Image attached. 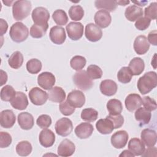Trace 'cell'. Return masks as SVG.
Returning <instances> with one entry per match:
<instances>
[{
  "label": "cell",
  "mask_w": 157,
  "mask_h": 157,
  "mask_svg": "<svg viewBox=\"0 0 157 157\" xmlns=\"http://www.w3.org/2000/svg\"><path fill=\"white\" fill-rule=\"evenodd\" d=\"M137 86L142 94L148 93L157 86L156 73L153 71L146 72L139 78Z\"/></svg>",
  "instance_id": "1"
},
{
  "label": "cell",
  "mask_w": 157,
  "mask_h": 157,
  "mask_svg": "<svg viewBox=\"0 0 157 157\" xmlns=\"http://www.w3.org/2000/svg\"><path fill=\"white\" fill-rule=\"evenodd\" d=\"M31 3L29 1L20 0L14 2L12 6L13 17L15 20H22L26 18L31 10Z\"/></svg>",
  "instance_id": "2"
},
{
  "label": "cell",
  "mask_w": 157,
  "mask_h": 157,
  "mask_svg": "<svg viewBox=\"0 0 157 157\" xmlns=\"http://www.w3.org/2000/svg\"><path fill=\"white\" fill-rule=\"evenodd\" d=\"M9 35L13 41L20 43L25 41L28 38L29 30L23 23L16 22L10 27Z\"/></svg>",
  "instance_id": "3"
},
{
  "label": "cell",
  "mask_w": 157,
  "mask_h": 157,
  "mask_svg": "<svg viewBox=\"0 0 157 157\" xmlns=\"http://www.w3.org/2000/svg\"><path fill=\"white\" fill-rule=\"evenodd\" d=\"M73 81L77 88L83 91L91 89L94 85L92 79L90 78L84 70L75 72L73 77Z\"/></svg>",
  "instance_id": "4"
},
{
  "label": "cell",
  "mask_w": 157,
  "mask_h": 157,
  "mask_svg": "<svg viewBox=\"0 0 157 157\" xmlns=\"http://www.w3.org/2000/svg\"><path fill=\"white\" fill-rule=\"evenodd\" d=\"M32 19L34 24L39 25H47L50 18V13L48 10L44 7L35 8L31 14Z\"/></svg>",
  "instance_id": "5"
},
{
  "label": "cell",
  "mask_w": 157,
  "mask_h": 157,
  "mask_svg": "<svg viewBox=\"0 0 157 157\" xmlns=\"http://www.w3.org/2000/svg\"><path fill=\"white\" fill-rule=\"evenodd\" d=\"M56 132L59 136L66 137L71 134L73 129V124L68 118H61L58 120L55 125Z\"/></svg>",
  "instance_id": "6"
},
{
  "label": "cell",
  "mask_w": 157,
  "mask_h": 157,
  "mask_svg": "<svg viewBox=\"0 0 157 157\" xmlns=\"http://www.w3.org/2000/svg\"><path fill=\"white\" fill-rule=\"evenodd\" d=\"M29 98L33 104L42 105L48 99V94L38 87H34L29 92Z\"/></svg>",
  "instance_id": "7"
},
{
  "label": "cell",
  "mask_w": 157,
  "mask_h": 157,
  "mask_svg": "<svg viewBox=\"0 0 157 157\" xmlns=\"http://www.w3.org/2000/svg\"><path fill=\"white\" fill-rule=\"evenodd\" d=\"M69 37L73 40L80 39L83 34V25L80 22H70L66 26Z\"/></svg>",
  "instance_id": "8"
},
{
  "label": "cell",
  "mask_w": 157,
  "mask_h": 157,
  "mask_svg": "<svg viewBox=\"0 0 157 157\" xmlns=\"http://www.w3.org/2000/svg\"><path fill=\"white\" fill-rule=\"evenodd\" d=\"M66 101L73 107L80 108L85 104V96L81 91L74 90L68 94Z\"/></svg>",
  "instance_id": "9"
},
{
  "label": "cell",
  "mask_w": 157,
  "mask_h": 157,
  "mask_svg": "<svg viewBox=\"0 0 157 157\" xmlns=\"http://www.w3.org/2000/svg\"><path fill=\"white\" fill-rule=\"evenodd\" d=\"M86 38L93 42L99 40L102 36L101 29L96 25L90 23L86 25L85 30Z\"/></svg>",
  "instance_id": "10"
},
{
  "label": "cell",
  "mask_w": 157,
  "mask_h": 157,
  "mask_svg": "<svg viewBox=\"0 0 157 157\" xmlns=\"http://www.w3.org/2000/svg\"><path fill=\"white\" fill-rule=\"evenodd\" d=\"M55 81V75L49 72H42L37 77L38 85L41 88L47 90H49L53 88Z\"/></svg>",
  "instance_id": "11"
},
{
  "label": "cell",
  "mask_w": 157,
  "mask_h": 157,
  "mask_svg": "<svg viewBox=\"0 0 157 157\" xmlns=\"http://www.w3.org/2000/svg\"><path fill=\"white\" fill-rule=\"evenodd\" d=\"M129 136L128 132L124 130H120L115 132L111 137V144L115 148H122L124 147L128 142Z\"/></svg>",
  "instance_id": "12"
},
{
  "label": "cell",
  "mask_w": 157,
  "mask_h": 157,
  "mask_svg": "<svg viewBox=\"0 0 157 157\" xmlns=\"http://www.w3.org/2000/svg\"><path fill=\"white\" fill-rule=\"evenodd\" d=\"M49 36L52 42L57 45L63 44L66 38L64 29L59 26H54L50 29Z\"/></svg>",
  "instance_id": "13"
},
{
  "label": "cell",
  "mask_w": 157,
  "mask_h": 157,
  "mask_svg": "<svg viewBox=\"0 0 157 157\" xmlns=\"http://www.w3.org/2000/svg\"><path fill=\"white\" fill-rule=\"evenodd\" d=\"M94 20L97 26L102 28H105L109 26L110 24L112 17L108 11L99 10L95 13Z\"/></svg>",
  "instance_id": "14"
},
{
  "label": "cell",
  "mask_w": 157,
  "mask_h": 157,
  "mask_svg": "<svg viewBox=\"0 0 157 157\" xmlns=\"http://www.w3.org/2000/svg\"><path fill=\"white\" fill-rule=\"evenodd\" d=\"M75 150L74 144L70 140L64 139L59 145L57 150L58 155L61 156L67 157L74 154Z\"/></svg>",
  "instance_id": "15"
},
{
  "label": "cell",
  "mask_w": 157,
  "mask_h": 157,
  "mask_svg": "<svg viewBox=\"0 0 157 157\" xmlns=\"http://www.w3.org/2000/svg\"><path fill=\"white\" fill-rule=\"evenodd\" d=\"M39 140L42 146L45 148L50 147L55 143V136L52 130L45 128L40 131Z\"/></svg>",
  "instance_id": "16"
},
{
  "label": "cell",
  "mask_w": 157,
  "mask_h": 157,
  "mask_svg": "<svg viewBox=\"0 0 157 157\" xmlns=\"http://www.w3.org/2000/svg\"><path fill=\"white\" fill-rule=\"evenodd\" d=\"M124 103L128 111L134 112L141 106L142 104V100L139 94L131 93L127 96Z\"/></svg>",
  "instance_id": "17"
},
{
  "label": "cell",
  "mask_w": 157,
  "mask_h": 157,
  "mask_svg": "<svg viewBox=\"0 0 157 157\" xmlns=\"http://www.w3.org/2000/svg\"><path fill=\"white\" fill-rule=\"evenodd\" d=\"M94 131L93 126L90 123H81L75 128V135L80 139H85L90 137Z\"/></svg>",
  "instance_id": "18"
},
{
  "label": "cell",
  "mask_w": 157,
  "mask_h": 157,
  "mask_svg": "<svg viewBox=\"0 0 157 157\" xmlns=\"http://www.w3.org/2000/svg\"><path fill=\"white\" fill-rule=\"evenodd\" d=\"M11 105L15 109L22 110L28 105V100L26 95L23 92L17 91L15 97L10 101Z\"/></svg>",
  "instance_id": "19"
},
{
  "label": "cell",
  "mask_w": 157,
  "mask_h": 157,
  "mask_svg": "<svg viewBox=\"0 0 157 157\" xmlns=\"http://www.w3.org/2000/svg\"><path fill=\"white\" fill-rule=\"evenodd\" d=\"M15 120V115L11 110H4L0 113V124L2 128H12L14 125Z\"/></svg>",
  "instance_id": "20"
},
{
  "label": "cell",
  "mask_w": 157,
  "mask_h": 157,
  "mask_svg": "<svg viewBox=\"0 0 157 157\" xmlns=\"http://www.w3.org/2000/svg\"><path fill=\"white\" fill-rule=\"evenodd\" d=\"M134 49L138 55H144L146 53L150 48V44L147 38L145 36H137L134 42Z\"/></svg>",
  "instance_id": "21"
},
{
  "label": "cell",
  "mask_w": 157,
  "mask_h": 157,
  "mask_svg": "<svg viewBox=\"0 0 157 157\" xmlns=\"http://www.w3.org/2000/svg\"><path fill=\"white\" fill-rule=\"evenodd\" d=\"M18 123L20 128L25 130L31 129L34 124L33 116L27 112H21L18 115Z\"/></svg>",
  "instance_id": "22"
},
{
  "label": "cell",
  "mask_w": 157,
  "mask_h": 157,
  "mask_svg": "<svg viewBox=\"0 0 157 157\" xmlns=\"http://www.w3.org/2000/svg\"><path fill=\"white\" fill-rule=\"evenodd\" d=\"M101 92L107 96H111L114 95L117 91V85L115 82L110 80H102L99 86Z\"/></svg>",
  "instance_id": "23"
},
{
  "label": "cell",
  "mask_w": 157,
  "mask_h": 157,
  "mask_svg": "<svg viewBox=\"0 0 157 157\" xmlns=\"http://www.w3.org/2000/svg\"><path fill=\"white\" fill-rule=\"evenodd\" d=\"M142 142L147 147H153L156 143V132L155 130L147 128L142 130L140 134Z\"/></svg>",
  "instance_id": "24"
},
{
  "label": "cell",
  "mask_w": 157,
  "mask_h": 157,
  "mask_svg": "<svg viewBox=\"0 0 157 157\" xmlns=\"http://www.w3.org/2000/svg\"><path fill=\"white\" fill-rule=\"evenodd\" d=\"M96 128L102 134H110L115 129L113 122L107 117L99 120L96 123Z\"/></svg>",
  "instance_id": "25"
},
{
  "label": "cell",
  "mask_w": 157,
  "mask_h": 157,
  "mask_svg": "<svg viewBox=\"0 0 157 157\" xmlns=\"http://www.w3.org/2000/svg\"><path fill=\"white\" fill-rule=\"evenodd\" d=\"M48 99L54 102L60 103L66 98V93L64 90L59 86H54L48 90Z\"/></svg>",
  "instance_id": "26"
},
{
  "label": "cell",
  "mask_w": 157,
  "mask_h": 157,
  "mask_svg": "<svg viewBox=\"0 0 157 157\" xmlns=\"http://www.w3.org/2000/svg\"><path fill=\"white\" fill-rule=\"evenodd\" d=\"M143 9L136 5L128 7L124 12L125 17L130 21H135L143 15Z\"/></svg>",
  "instance_id": "27"
},
{
  "label": "cell",
  "mask_w": 157,
  "mask_h": 157,
  "mask_svg": "<svg viewBox=\"0 0 157 157\" xmlns=\"http://www.w3.org/2000/svg\"><path fill=\"white\" fill-rule=\"evenodd\" d=\"M128 68L131 71L132 75H139L144 70V61L139 57H135L129 62Z\"/></svg>",
  "instance_id": "28"
},
{
  "label": "cell",
  "mask_w": 157,
  "mask_h": 157,
  "mask_svg": "<svg viewBox=\"0 0 157 157\" xmlns=\"http://www.w3.org/2000/svg\"><path fill=\"white\" fill-rule=\"evenodd\" d=\"M128 149L135 156H140L145 151V145L139 139L132 138L128 143Z\"/></svg>",
  "instance_id": "29"
},
{
  "label": "cell",
  "mask_w": 157,
  "mask_h": 157,
  "mask_svg": "<svg viewBox=\"0 0 157 157\" xmlns=\"http://www.w3.org/2000/svg\"><path fill=\"white\" fill-rule=\"evenodd\" d=\"M135 118L137 121L141 123L142 124H148L151 117V112L145 109L144 107L138 108L134 113Z\"/></svg>",
  "instance_id": "30"
},
{
  "label": "cell",
  "mask_w": 157,
  "mask_h": 157,
  "mask_svg": "<svg viewBox=\"0 0 157 157\" xmlns=\"http://www.w3.org/2000/svg\"><path fill=\"white\" fill-rule=\"evenodd\" d=\"M94 5L97 9L105 10L109 12L114 11L117 9L118 4L117 1L96 0L94 2Z\"/></svg>",
  "instance_id": "31"
},
{
  "label": "cell",
  "mask_w": 157,
  "mask_h": 157,
  "mask_svg": "<svg viewBox=\"0 0 157 157\" xmlns=\"http://www.w3.org/2000/svg\"><path fill=\"white\" fill-rule=\"evenodd\" d=\"M107 109L109 112V115H115L121 113L123 110V106L120 100L112 99L107 102Z\"/></svg>",
  "instance_id": "32"
},
{
  "label": "cell",
  "mask_w": 157,
  "mask_h": 157,
  "mask_svg": "<svg viewBox=\"0 0 157 157\" xmlns=\"http://www.w3.org/2000/svg\"><path fill=\"white\" fill-rule=\"evenodd\" d=\"M23 56L19 51L13 52L8 59V63L10 67L13 69H19L23 64Z\"/></svg>",
  "instance_id": "33"
},
{
  "label": "cell",
  "mask_w": 157,
  "mask_h": 157,
  "mask_svg": "<svg viewBox=\"0 0 157 157\" xmlns=\"http://www.w3.org/2000/svg\"><path fill=\"white\" fill-rule=\"evenodd\" d=\"M32 145L30 142L27 140L20 142L16 146V151L17 154L21 156H26L32 151Z\"/></svg>",
  "instance_id": "34"
},
{
  "label": "cell",
  "mask_w": 157,
  "mask_h": 157,
  "mask_svg": "<svg viewBox=\"0 0 157 157\" xmlns=\"http://www.w3.org/2000/svg\"><path fill=\"white\" fill-rule=\"evenodd\" d=\"M48 28L47 25H39L34 24L30 28V35L33 38H41L43 37Z\"/></svg>",
  "instance_id": "35"
},
{
  "label": "cell",
  "mask_w": 157,
  "mask_h": 157,
  "mask_svg": "<svg viewBox=\"0 0 157 157\" xmlns=\"http://www.w3.org/2000/svg\"><path fill=\"white\" fill-rule=\"evenodd\" d=\"M52 18L58 26L65 25L68 21V17L66 12L62 9H57L54 11L52 14Z\"/></svg>",
  "instance_id": "36"
},
{
  "label": "cell",
  "mask_w": 157,
  "mask_h": 157,
  "mask_svg": "<svg viewBox=\"0 0 157 157\" xmlns=\"http://www.w3.org/2000/svg\"><path fill=\"white\" fill-rule=\"evenodd\" d=\"M69 15L74 21H80L84 16V10L79 5L72 6L69 10Z\"/></svg>",
  "instance_id": "37"
},
{
  "label": "cell",
  "mask_w": 157,
  "mask_h": 157,
  "mask_svg": "<svg viewBox=\"0 0 157 157\" xmlns=\"http://www.w3.org/2000/svg\"><path fill=\"white\" fill-rule=\"evenodd\" d=\"M0 94L1 98L2 101L9 102L10 101L15 97L16 94V91L12 86L7 85L2 88Z\"/></svg>",
  "instance_id": "38"
},
{
  "label": "cell",
  "mask_w": 157,
  "mask_h": 157,
  "mask_svg": "<svg viewBox=\"0 0 157 157\" xmlns=\"http://www.w3.org/2000/svg\"><path fill=\"white\" fill-rule=\"evenodd\" d=\"M132 77V74L128 67H123L117 74V78L118 81L122 83H128L130 82Z\"/></svg>",
  "instance_id": "39"
},
{
  "label": "cell",
  "mask_w": 157,
  "mask_h": 157,
  "mask_svg": "<svg viewBox=\"0 0 157 157\" xmlns=\"http://www.w3.org/2000/svg\"><path fill=\"white\" fill-rule=\"evenodd\" d=\"M98 117V112L93 108H86L83 109L81 113V118L86 121H94Z\"/></svg>",
  "instance_id": "40"
},
{
  "label": "cell",
  "mask_w": 157,
  "mask_h": 157,
  "mask_svg": "<svg viewBox=\"0 0 157 157\" xmlns=\"http://www.w3.org/2000/svg\"><path fill=\"white\" fill-rule=\"evenodd\" d=\"M42 69V63L36 58L29 59L26 63L27 71L32 74H36L39 72Z\"/></svg>",
  "instance_id": "41"
},
{
  "label": "cell",
  "mask_w": 157,
  "mask_h": 157,
  "mask_svg": "<svg viewBox=\"0 0 157 157\" xmlns=\"http://www.w3.org/2000/svg\"><path fill=\"white\" fill-rule=\"evenodd\" d=\"M86 63V59L83 56L76 55L72 57L71 59L70 65L73 69L78 71H81L85 66Z\"/></svg>",
  "instance_id": "42"
},
{
  "label": "cell",
  "mask_w": 157,
  "mask_h": 157,
  "mask_svg": "<svg viewBox=\"0 0 157 157\" xmlns=\"http://www.w3.org/2000/svg\"><path fill=\"white\" fill-rule=\"evenodd\" d=\"M86 72L90 78L92 80L101 78L102 76V69L98 66L95 64L90 65L87 67Z\"/></svg>",
  "instance_id": "43"
},
{
  "label": "cell",
  "mask_w": 157,
  "mask_h": 157,
  "mask_svg": "<svg viewBox=\"0 0 157 157\" xmlns=\"http://www.w3.org/2000/svg\"><path fill=\"white\" fill-rule=\"evenodd\" d=\"M157 3L156 2H151L144 10L145 17L150 20H155L156 18Z\"/></svg>",
  "instance_id": "44"
},
{
  "label": "cell",
  "mask_w": 157,
  "mask_h": 157,
  "mask_svg": "<svg viewBox=\"0 0 157 157\" xmlns=\"http://www.w3.org/2000/svg\"><path fill=\"white\" fill-rule=\"evenodd\" d=\"M36 123L40 128H47L52 124V118L48 115H41L37 118L36 120Z\"/></svg>",
  "instance_id": "45"
},
{
  "label": "cell",
  "mask_w": 157,
  "mask_h": 157,
  "mask_svg": "<svg viewBox=\"0 0 157 157\" xmlns=\"http://www.w3.org/2000/svg\"><path fill=\"white\" fill-rule=\"evenodd\" d=\"M59 109L61 113L65 116L71 115L75 111V108L71 106L67 101L61 102L59 105Z\"/></svg>",
  "instance_id": "46"
},
{
  "label": "cell",
  "mask_w": 157,
  "mask_h": 157,
  "mask_svg": "<svg viewBox=\"0 0 157 157\" xmlns=\"http://www.w3.org/2000/svg\"><path fill=\"white\" fill-rule=\"evenodd\" d=\"M150 23L151 20L145 17H142L136 20L135 23V26L137 29L140 31H144L149 27Z\"/></svg>",
  "instance_id": "47"
},
{
  "label": "cell",
  "mask_w": 157,
  "mask_h": 157,
  "mask_svg": "<svg viewBox=\"0 0 157 157\" xmlns=\"http://www.w3.org/2000/svg\"><path fill=\"white\" fill-rule=\"evenodd\" d=\"M142 104L145 109L151 112L155 110L156 109V101L151 98L150 96H145L142 99Z\"/></svg>",
  "instance_id": "48"
},
{
  "label": "cell",
  "mask_w": 157,
  "mask_h": 157,
  "mask_svg": "<svg viewBox=\"0 0 157 157\" xmlns=\"http://www.w3.org/2000/svg\"><path fill=\"white\" fill-rule=\"evenodd\" d=\"M11 136L6 132H0V147L1 148L8 147L12 143Z\"/></svg>",
  "instance_id": "49"
},
{
  "label": "cell",
  "mask_w": 157,
  "mask_h": 157,
  "mask_svg": "<svg viewBox=\"0 0 157 157\" xmlns=\"http://www.w3.org/2000/svg\"><path fill=\"white\" fill-rule=\"evenodd\" d=\"M106 117H107L108 118L111 120V121L113 122L115 129L120 128L123 124L124 118L121 114H118V115H109Z\"/></svg>",
  "instance_id": "50"
},
{
  "label": "cell",
  "mask_w": 157,
  "mask_h": 157,
  "mask_svg": "<svg viewBox=\"0 0 157 157\" xmlns=\"http://www.w3.org/2000/svg\"><path fill=\"white\" fill-rule=\"evenodd\" d=\"M147 40H148V42H150L151 44H152L153 45H157V31H156V30L151 31L148 33Z\"/></svg>",
  "instance_id": "51"
},
{
  "label": "cell",
  "mask_w": 157,
  "mask_h": 157,
  "mask_svg": "<svg viewBox=\"0 0 157 157\" xmlns=\"http://www.w3.org/2000/svg\"><path fill=\"white\" fill-rule=\"evenodd\" d=\"M157 149L155 147H149L142 155V156H156L157 155Z\"/></svg>",
  "instance_id": "52"
},
{
  "label": "cell",
  "mask_w": 157,
  "mask_h": 157,
  "mask_svg": "<svg viewBox=\"0 0 157 157\" xmlns=\"http://www.w3.org/2000/svg\"><path fill=\"white\" fill-rule=\"evenodd\" d=\"M0 21H1V35L3 36L7 32V30L8 28V25L7 22L2 18L1 19Z\"/></svg>",
  "instance_id": "53"
},
{
  "label": "cell",
  "mask_w": 157,
  "mask_h": 157,
  "mask_svg": "<svg viewBox=\"0 0 157 157\" xmlns=\"http://www.w3.org/2000/svg\"><path fill=\"white\" fill-rule=\"evenodd\" d=\"M7 80V73L4 71L1 70V86L5 84Z\"/></svg>",
  "instance_id": "54"
},
{
  "label": "cell",
  "mask_w": 157,
  "mask_h": 157,
  "mask_svg": "<svg viewBox=\"0 0 157 157\" xmlns=\"http://www.w3.org/2000/svg\"><path fill=\"white\" fill-rule=\"evenodd\" d=\"M120 156H125V157H128V156H130V157H134L135 155L132 153L129 150H125L124 151H122V153L119 155Z\"/></svg>",
  "instance_id": "55"
},
{
  "label": "cell",
  "mask_w": 157,
  "mask_h": 157,
  "mask_svg": "<svg viewBox=\"0 0 157 157\" xmlns=\"http://www.w3.org/2000/svg\"><path fill=\"white\" fill-rule=\"evenodd\" d=\"M117 4H120V6H126V4H129V1H117Z\"/></svg>",
  "instance_id": "56"
},
{
  "label": "cell",
  "mask_w": 157,
  "mask_h": 157,
  "mask_svg": "<svg viewBox=\"0 0 157 157\" xmlns=\"http://www.w3.org/2000/svg\"><path fill=\"white\" fill-rule=\"evenodd\" d=\"M5 4H6V6H11V4L13 2V1H2Z\"/></svg>",
  "instance_id": "57"
}]
</instances>
